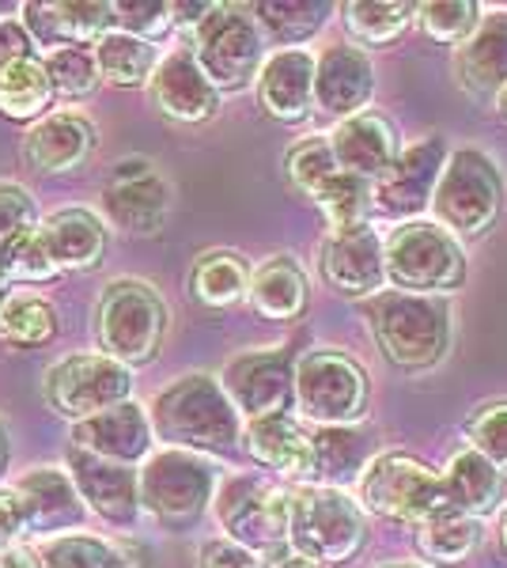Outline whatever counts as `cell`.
I'll use <instances>...</instances> for the list:
<instances>
[{
	"label": "cell",
	"instance_id": "obj_1",
	"mask_svg": "<svg viewBox=\"0 0 507 568\" xmlns=\"http://www.w3.org/2000/svg\"><path fill=\"white\" fill-rule=\"evenodd\" d=\"M149 425L179 452H224L239 439V414L212 375H186L155 394Z\"/></svg>",
	"mask_w": 507,
	"mask_h": 568
},
{
	"label": "cell",
	"instance_id": "obj_2",
	"mask_svg": "<svg viewBox=\"0 0 507 568\" xmlns=\"http://www.w3.org/2000/svg\"><path fill=\"white\" fill-rule=\"evenodd\" d=\"M372 326L383 353L402 368H428V364L444 361L450 345V311L436 296L383 292L375 296Z\"/></svg>",
	"mask_w": 507,
	"mask_h": 568
},
{
	"label": "cell",
	"instance_id": "obj_3",
	"mask_svg": "<svg viewBox=\"0 0 507 568\" xmlns=\"http://www.w3.org/2000/svg\"><path fill=\"white\" fill-rule=\"evenodd\" d=\"M99 345L103 356L122 368L149 364L160 353L163 329H168V307L160 292L144 281H114L99 300Z\"/></svg>",
	"mask_w": 507,
	"mask_h": 568
},
{
	"label": "cell",
	"instance_id": "obj_4",
	"mask_svg": "<svg viewBox=\"0 0 507 568\" xmlns=\"http://www.w3.org/2000/svg\"><path fill=\"white\" fill-rule=\"evenodd\" d=\"M428 205L436 209V220L444 224V232L450 227L463 240H474L500 216L504 179L485 152L463 149L444 163V175L432 190Z\"/></svg>",
	"mask_w": 507,
	"mask_h": 568
},
{
	"label": "cell",
	"instance_id": "obj_5",
	"mask_svg": "<svg viewBox=\"0 0 507 568\" xmlns=\"http://www.w3.org/2000/svg\"><path fill=\"white\" fill-rule=\"evenodd\" d=\"M216 516L220 527L227 530V542L251 549L257 557L281 554L288 542V524H292V497L270 478L257 474H239V478L224 481L216 497Z\"/></svg>",
	"mask_w": 507,
	"mask_h": 568
},
{
	"label": "cell",
	"instance_id": "obj_6",
	"mask_svg": "<svg viewBox=\"0 0 507 568\" xmlns=\"http://www.w3.org/2000/svg\"><path fill=\"white\" fill-rule=\"evenodd\" d=\"M383 270L398 292L436 296L466 277V258L444 227L417 220V224H402L383 243Z\"/></svg>",
	"mask_w": 507,
	"mask_h": 568
},
{
	"label": "cell",
	"instance_id": "obj_7",
	"mask_svg": "<svg viewBox=\"0 0 507 568\" xmlns=\"http://www.w3.org/2000/svg\"><path fill=\"white\" fill-rule=\"evenodd\" d=\"M288 542L300 561L348 565L364 546V516L341 489H311L292 497Z\"/></svg>",
	"mask_w": 507,
	"mask_h": 568
},
{
	"label": "cell",
	"instance_id": "obj_8",
	"mask_svg": "<svg viewBox=\"0 0 507 568\" xmlns=\"http://www.w3.org/2000/svg\"><path fill=\"white\" fill-rule=\"evenodd\" d=\"M212 489H216V474L205 459H197L193 452H168L152 455L144 463V470L136 474V497L141 508H149L163 527L182 530L197 524L201 511L209 508Z\"/></svg>",
	"mask_w": 507,
	"mask_h": 568
},
{
	"label": "cell",
	"instance_id": "obj_9",
	"mask_svg": "<svg viewBox=\"0 0 507 568\" xmlns=\"http://www.w3.org/2000/svg\"><path fill=\"white\" fill-rule=\"evenodd\" d=\"M193 61L216 91L246 88L262 69V31L235 8H209L193 31Z\"/></svg>",
	"mask_w": 507,
	"mask_h": 568
},
{
	"label": "cell",
	"instance_id": "obj_10",
	"mask_svg": "<svg viewBox=\"0 0 507 568\" xmlns=\"http://www.w3.org/2000/svg\"><path fill=\"white\" fill-rule=\"evenodd\" d=\"M359 500L367 511L398 524H424L439 508H447L439 474L409 455H379L367 466L359 478Z\"/></svg>",
	"mask_w": 507,
	"mask_h": 568
},
{
	"label": "cell",
	"instance_id": "obj_11",
	"mask_svg": "<svg viewBox=\"0 0 507 568\" xmlns=\"http://www.w3.org/2000/svg\"><path fill=\"white\" fill-rule=\"evenodd\" d=\"M129 390H133L129 368L103 353L64 356L61 364L45 372V402L53 406V414L69 420H88L103 409L122 406L129 402Z\"/></svg>",
	"mask_w": 507,
	"mask_h": 568
},
{
	"label": "cell",
	"instance_id": "obj_12",
	"mask_svg": "<svg viewBox=\"0 0 507 568\" xmlns=\"http://www.w3.org/2000/svg\"><path fill=\"white\" fill-rule=\"evenodd\" d=\"M292 390H296L300 409L311 420L326 428L348 425L364 414L367 402V375L345 353H307L300 368L292 372Z\"/></svg>",
	"mask_w": 507,
	"mask_h": 568
},
{
	"label": "cell",
	"instance_id": "obj_13",
	"mask_svg": "<svg viewBox=\"0 0 507 568\" xmlns=\"http://www.w3.org/2000/svg\"><path fill=\"white\" fill-rule=\"evenodd\" d=\"M447 163L444 136H424L409 144L405 152L394 155V163L372 182V201L386 216H413L432 201L439 175Z\"/></svg>",
	"mask_w": 507,
	"mask_h": 568
},
{
	"label": "cell",
	"instance_id": "obj_14",
	"mask_svg": "<svg viewBox=\"0 0 507 568\" xmlns=\"http://www.w3.org/2000/svg\"><path fill=\"white\" fill-rule=\"evenodd\" d=\"M220 390L227 394L235 414H246L251 420L284 414L292 406V398H296V390H292V364L284 353L235 356L224 368Z\"/></svg>",
	"mask_w": 507,
	"mask_h": 568
},
{
	"label": "cell",
	"instance_id": "obj_15",
	"mask_svg": "<svg viewBox=\"0 0 507 568\" xmlns=\"http://www.w3.org/2000/svg\"><path fill=\"white\" fill-rule=\"evenodd\" d=\"M322 273L345 296H379L386 270H383V240L375 227L356 224L341 227L322 246Z\"/></svg>",
	"mask_w": 507,
	"mask_h": 568
},
{
	"label": "cell",
	"instance_id": "obj_16",
	"mask_svg": "<svg viewBox=\"0 0 507 568\" xmlns=\"http://www.w3.org/2000/svg\"><path fill=\"white\" fill-rule=\"evenodd\" d=\"M103 205L125 232H155L168 216V182L149 160H122L103 190Z\"/></svg>",
	"mask_w": 507,
	"mask_h": 568
},
{
	"label": "cell",
	"instance_id": "obj_17",
	"mask_svg": "<svg viewBox=\"0 0 507 568\" xmlns=\"http://www.w3.org/2000/svg\"><path fill=\"white\" fill-rule=\"evenodd\" d=\"M72 447L107 463H122V466L141 463L144 455L152 452L149 414H144L136 402H122V406L103 409V414H95L88 420H77V428H72Z\"/></svg>",
	"mask_w": 507,
	"mask_h": 568
},
{
	"label": "cell",
	"instance_id": "obj_18",
	"mask_svg": "<svg viewBox=\"0 0 507 568\" xmlns=\"http://www.w3.org/2000/svg\"><path fill=\"white\" fill-rule=\"evenodd\" d=\"M69 478L77 485L80 500L88 504L91 511L107 519V524H133L136 508H141V497H136V470L122 463H107L95 459L88 452H69Z\"/></svg>",
	"mask_w": 507,
	"mask_h": 568
},
{
	"label": "cell",
	"instance_id": "obj_19",
	"mask_svg": "<svg viewBox=\"0 0 507 568\" xmlns=\"http://www.w3.org/2000/svg\"><path fill=\"white\" fill-rule=\"evenodd\" d=\"M23 31L31 45L42 50H64V45H88L110 34L114 12L110 4H91V0H64V4H27Z\"/></svg>",
	"mask_w": 507,
	"mask_h": 568
},
{
	"label": "cell",
	"instance_id": "obj_20",
	"mask_svg": "<svg viewBox=\"0 0 507 568\" xmlns=\"http://www.w3.org/2000/svg\"><path fill=\"white\" fill-rule=\"evenodd\" d=\"M152 99L174 122H205L220 106V91L205 80V72L197 69L190 50H179L171 58L155 61Z\"/></svg>",
	"mask_w": 507,
	"mask_h": 568
},
{
	"label": "cell",
	"instance_id": "obj_21",
	"mask_svg": "<svg viewBox=\"0 0 507 568\" xmlns=\"http://www.w3.org/2000/svg\"><path fill=\"white\" fill-rule=\"evenodd\" d=\"M375 91V69L372 58L356 45H329L315 61V99L322 110L341 118L359 114Z\"/></svg>",
	"mask_w": 507,
	"mask_h": 568
},
{
	"label": "cell",
	"instance_id": "obj_22",
	"mask_svg": "<svg viewBox=\"0 0 507 568\" xmlns=\"http://www.w3.org/2000/svg\"><path fill=\"white\" fill-rule=\"evenodd\" d=\"M12 493L20 497L23 508V530L50 535V530L84 524V500H80L77 485H72L64 470H53V466L31 470L27 478H20Z\"/></svg>",
	"mask_w": 507,
	"mask_h": 568
},
{
	"label": "cell",
	"instance_id": "obj_23",
	"mask_svg": "<svg viewBox=\"0 0 507 568\" xmlns=\"http://www.w3.org/2000/svg\"><path fill=\"white\" fill-rule=\"evenodd\" d=\"M257 99L265 114L300 122L315 106V58L307 50H281L257 69Z\"/></svg>",
	"mask_w": 507,
	"mask_h": 568
},
{
	"label": "cell",
	"instance_id": "obj_24",
	"mask_svg": "<svg viewBox=\"0 0 507 568\" xmlns=\"http://www.w3.org/2000/svg\"><path fill=\"white\" fill-rule=\"evenodd\" d=\"M329 152L341 171L375 182L398 155V141L383 114H353L329 133Z\"/></svg>",
	"mask_w": 507,
	"mask_h": 568
},
{
	"label": "cell",
	"instance_id": "obj_25",
	"mask_svg": "<svg viewBox=\"0 0 507 568\" xmlns=\"http://www.w3.org/2000/svg\"><path fill=\"white\" fill-rule=\"evenodd\" d=\"M246 447L262 466L284 474V478H315V436H307L300 428V420L288 414L276 417H257L246 428Z\"/></svg>",
	"mask_w": 507,
	"mask_h": 568
},
{
	"label": "cell",
	"instance_id": "obj_26",
	"mask_svg": "<svg viewBox=\"0 0 507 568\" xmlns=\"http://www.w3.org/2000/svg\"><path fill=\"white\" fill-rule=\"evenodd\" d=\"M95 149V130L80 114H53L34 125L23 141V155L42 175H64L77 171Z\"/></svg>",
	"mask_w": 507,
	"mask_h": 568
},
{
	"label": "cell",
	"instance_id": "obj_27",
	"mask_svg": "<svg viewBox=\"0 0 507 568\" xmlns=\"http://www.w3.org/2000/svg\"><path fill=\"white\" fill-rule=\"evenodd\" d=\"M42 243L50 251L53 265L61 270H91L103 262L107 251V227L103 220L88 209H64V213L45 216L39 224Z\"/></svg>",
	"mask_w": 507,
	"mask_h": 568
},
{
	"label": "cell",
	"instance_id": "obj_28",
	"mask_svg": "<svg viewBox=\"0 0 507 568\" xmlns=\"http://www.w3.org/2000/svg\"><path fill=\"white\" fill-rule=\"evenodd\" d=\"M455 65L463 88L477 91V95H500V88L507 84V12L477 20Z\"/></svg>",
	"mask_w": 507,
	"mask_h": 568
},
{
	"label": "cell",
	"instance_id": "obj_29",
	"mask_svg": "<svg viewBox=\"0 0 507 568\" xmlns=\"http://www.w3.org/2000/svg\"><path fill=\"white\" fill-rule=\"evenodd\" d=\"M444 500L447 508L463 511L469 519H481L488 511L500 504V493H504V478L493 463H485L477 452H458L455 459L447 463L444 478Z\"/></svg>",
	"mask_w": 507,
	"mask_h": 568
},
{
	"label": "cell",
	"instance_id": "obj_30",
	"mask_svg": "<svg viewBox=\"0 0 507 568\" xmlns=\"http://www.w3.org/2000/svg\"><path fill=\"white\" fill-rule=\"evenodd\" d=\"M246 296H251V307L262 318H276V323H288L296 318L303 307H307V277L292 258L276 254L254 273L251 284H246Z\"/></svg>",
	"mask_w": 507,
	"mask_h": 568
},
{
	"label": "cell",
	"instance_id": "obj_31",
	"mask_svg": "<svg viewBox=\"0 0 507 568\" xmlns=\"http://www.w3.org/2000/svg\"><path fill=\"white\" fill-rule=\"evenodd\" d=\"M91 58H95L99 80H107L114 88H141L155 72V45L122 31L103 34L95 42V50H91Z\"/></svg>",
	"mask_w": 507,
	"mask_h": 568
},
{
	"label": "cell",
	"instance_id": "obj_32",
	"mask_svg": "<svg viewBox=\"0 0 507 568\" xmlns=\"http://www.w3.org/2000/svg\"><path fill=\"white\" fill-rule=\"evenodd\" d=\"M417 527H420L417 530V549L436 565L466 561V557L474 554L477 538H481L477 519H469V516H463V511H455V508H439L436 516H428Z\"/></svg>",
	"mask_w": 507,
	"mask_h": 568
},
{
	"label": "cell",
	"instance_id": "obj_33",
	"mask_svg": "<svg viewBox=\"0 0 507 568\" xmlns=\"http://www.w3.org/2000/svg\"><path fill=\"white\" fill-rule=\"evenodd\" d=\"M53 103V88L39 58H23L0 72V114L12 122H31Z\"/></svg>",
	"mask_w": 507,
	"mask_h": 568
},
{
	"label": "cell",
	"instance_id": "obj_34",
	"mask_svg": "<svg viewBox=\"0 0 507 568\" xmlns=\"http://www.w3.org/2000/svg\"><path fill=\"white\" fill-rule=\"evenodd\" d=\"M53 334H58V315L42 296L16 292V296L0 300V342L31 349V345L53 342Z\"/></svg>",
	"mask_w": 507,
	"mask_h": 568
},
{
	"label": "cell",
	"instance_id": "obj_35",
	"mask_svg": "<svg viewBox=\"0 0 507 568\" xmlns=\"http://www.w3.org/2000/svg\"><path fill=\"white\" fill-rule=\"evenodd\" d=\"M246 284H251V273L239 262V254H227V251L205 254V258L193 265V277H190L193 296L205 307L239 304V300L246 296Z\"/></svg>",
	"mask_w": 507,
	"mask_h": 568
},
{
	"label": "cell",
	"instance_id": "obj_36",
	"mask_svg": "<svg viewBox=\"0 0 507 568\" xmlns=\"http://www.w3.org/2000/svg\"><path fill=\"white\" fill-rule=\"evenodd\" d=\"M341 12H345L348 34L367 45L394 42L413 20V4H386V0H353Z\"/></svg>",
	"mask_w": 507,
	"mask_h": 568
},
{
	"label": "cell",
	"instance_id": "obj_37",
	"mask_svg": "<svg viewBox=\"0 0 507 568\" xmlns=\"http://www.w3.org/2000/svg\"><path fill=\"white\" fill-rule=\"evenodd\" d=\"M254 12H257V23H262L276 42L288 45V42L311 39V34L326 23L329 4L326 0H288V4L276 0V4H257Z\"/></svg>",
	"mask_w": 507,
	"mask_h": 568
},
{
	"label": "cell",
	"instance_id": "obj_38",
	"mask_svg": "<svg viewBox=\"0 0 507 568\" xmlns=\"http://www.w3.org/2000/svg\"><path fill=\"white\" fill-rule=\"evenodd\" d=\"M315 201L322 205V213L329 216L334 232L356 227V224H364L367 209H372V182L348 175V171H334V175L326 179V186L315 194Z\"/></svg>",
	"mask_w": 507,
	"mask_h": 568
},
{
	"label": "cell",
	"instance_id": "obj_39",
	"mask_svg": "<svg viewBox=\"0 0 507 568\" xmlns=\"http://www.w3.org/2000/svg\"><path fill=\"white\" fill-rule=\"evenodd\" d=\"M45 77H50L53 95H69V99H84L95 91L99 72H95V58L84 45H64V50H53L50 58L42 61Z\"/></svg>",
	"mask_w": 507,
	"mask_h": 568
},
{
	"label": "cell",
	"instance_id": "obj_40",
	"mask_svg": "<svg viewBox=\"0 0 507 568\" xmlns=\"http://www.w3.org/2000/svg\"><path fill=\"white\" fill-rule=\"evenodd\" d=\"M42 568H122L114 546L99 542L88 535H64L39 554Z\"/></svg>",
	"mask_w": 507,
	"mask_h": 568
},
{
	"label": "cell",
	"instance_id": "obj_41",
	"mask_svg": "<svg viewBox=\"0 0 507 568\" xmlns=\"http://www.w3.org/2000/svg\"><path fill=\"white\" fill-rule=\"evenodd\" d=\"M315 463H318V474L353 478L359 466H364V436L353 433L348 425L322 428L315 436Z\"/></svg>",
	"mask_w": 507,
	"mask_h": 568
},
{
	"label": "cell",
	"instance_id": "obj_42",
	"mask_svg": "<svg viewBox=\"0 0 507 568\" xmlns=\"http://www.w3.org/2000/svg\"><path fill=\"white\" fill-rule=\"evenodd\" d=\"M4 265H8V281L39 284V281L58 277V265H53L50 251H45L39 224L27 227L23 235H16V240L4 246Z\"/></svg>",
	"mask_w": 507,
	"mask_h": 568
},
{
	"label": "cell",
	"instance_id": "obj_43",
	"mask_svg": "<svg viewBox=\"0 0 507 568\" xmlns=\"http://www.w3.org/2000/svg\"><path fill=\"white\" fill-rule=\"evenodd\" d=\"M337 160L334 152H329V141L326 136H315V141H303L296 149L288 152V179L296 182V190H303L307 197H315L322 186H326V179L334 175Z\"/></svg>",
	"mask_w": 507,
	"mask_h": 568
},
{
	"label": "cell",
	"instance_id": "obj_44",
	"mask_svg": "<svg viewBox=\"0 0 507 568\" xmlns=\"http://www.w3.org/2000/svg\"><path fill=\"white\" fill-rule=\"evenodd\" d=\"M420 27L436 42H466L477 27V4L469 0H439V4H420Z\"/></svg>",
	"mask_w": 507,
	"mask_h": 568
},
{
	"label": "cell",
	"instance_id": "obj_45",
	"mask_svg": "<svg viewBox=\"0 0 507 568\" xmlns=\"http://www.w3.org/2000/svg\"><path fill=\"white\" fill-rule=\"evenodd\" d=\"M110 12H114V23L122 27V34H133L141 42H155L174 23L171 4H163V0H122V4H110Z\"/></svg>",
	"mask_w": 507,
	"mask_h": 568
},
{
	"label": "cell",
	"instance_id": "obj_46",
	"mask_svg": "<svg viewBox=\"0 0 507 568\" xmlns=\"http://www.w3.org/2000/svg\"><path fill=\"white\" fill-rule=\"evenodd\" d=\"M469 452H477L496 470H507V406H485L469 420Z\"/></svg>",
	"mask_w": 507,
	"mask_h": 568
},
{
	"label": "cell",
	"instance_id": "obj_47",
	"mask_svg": "<svg viewBox=\"0 0 507 568\" xmlns=\"http://www.w3.org/2000/svg\"><path fill=\"white\" fill-rule=\"evenodd\" d=\"M34 220H39L34 197L23 186H16V182H0V251L16 235H23L27 227H34Z\"/></svg>",
	"mask_w": 507,
	"mask_h": 568
},
{
	"label": "cell",
	"instance_id": "obj_48",
	"mask_svg": "<svg viewBox=\"0 0 507 568\" xmlns=\"http://www.w3.org/2000/svg\"><path fill=\"white\" fill-rule=\"evenodd\" d=\"M201 568H265V565L251 549L227 542V538H216V542L201 546Z\"/></svg>",
	"mask_w": 507,
	"mask_h": 568
},
{
	"label": "cell",
	"instance_id": "obj_49",
	"mask_svg": "<svg viewBox=\"0 0 507 568\" xmlns=\"http://www.w3.org/2000/svg\"><path fill=\"white\" fill-rule=\"evenodd\" d=\"M31 58V39H27V31L20 23H0V72L8 65H16V61Z\"/></svg>",
	"mask_w": 507,
	"mask_h": 568
},
{
	"label": "cell",
	"instance_id": "obj_50",
	"mask_svg": "<svg viewBox=\"0 0 507 568\" xmlns=\"http://www.w3.org/2000/svg\"><path fill=\"white\" fill-rule=\"evenodd\" d=\"M23 530V508L20 497L12 489H0V549L16 542V535Z\"/></svg>",
	"mask_w": 507,
	"mask_h": 568
},
{
	"label": "cell",
	"instance_id": "obj_51",
	"mask_svg": "<svg viewBox=\"0 0 507 568\" xmlns=\"http://www.w3.org/2000/svg\"><path fill=\"white\" fill-rule=\"evenodd\" d=\"M0 568H42V561L34 549L8 546V549H0Z\"/></svg>",
	"mask_w": 507,
	"mask_h": 568
},
{
	"label": "cell",
	"instance_id": "obj_52",
	"mask_svg": "<svg viewBox=\"0 0 507 568\" xmlns=\"http://www.w3.org/2000/svg\"><path fill=\"white\" fill-rule=\"evenodd\" d=\"M8 459H12V444H8V428H4V420H0V474L8 470Z\"/></svg>",
	"mask_w": 507,
	"mask_h": 568
},
{
	"label": "cell",
	"instance_id": "obj_53",
	"mask_svg": "<svg viewBox=\"0 0 507 568\" xmlns=\"http://www.w3.org/2000/svg\"><path fill=\"white\" fill-rule=\"evenodd\" d=\"M496 110H500V114L507 118V84L500 88V95H496Z\"/></svg>",
	"mask_w": 507,
	"mask_h": 568
},
{
	"label": "cell",
	"instance_id": "obj_54",
	"mask_svg": "<svg viewBox=\"0 0 507 568\" xmlns=\"http://www.w3.org/2000/svg\"><path fill=\"white\" fill-rule=\"evenodd\" d=\"M8 288V265H4V254H0V292Z\"/></svg>",
	"mask_w": 507,
	"mask_h": 568
},
{
	"label": "cell",
	"instance_id": "obj_55",
	"mask_svg": "<svg viewBox=\"0 0 507 568\" xmlns=\"http://www.w3.org/2000/svg\"><path fill=\"white\" fill-rule=\"evenodd\" d=\"M284 568H318V565H311V561H288Z\"/></svg>",
	"mask_w": 507,
	"mask_h": 568
},
{
	"label": "cell",
	"instance_id": "obj_56",
	"mask_svg": "<svg viewBox=\"0 0 507 568\" xmlns=\"http://www.w3.org/2000/svg\"><path fill=\"white\" fill-rule=\"evenodd\" d=\"M500 538H504V549H507V519H504V530H500Z\"/></svg>",
	"mask_w": 507,
	"mask_h": 568
},
{
	"label": "cell",
	"instance_id": "obj_57",
	"mask_svg": "<svg viewBox=\"0 0 507 568\" xmlns=\"http://www.w3.org/2000/svg\"><path fill=\"white\" fill-rule=\"evenodd\" d=\"M391 568H424V565H391Z\"/></svg>",
	"mask_w": 507,
	"mask_h": 568
}]
</instances>
